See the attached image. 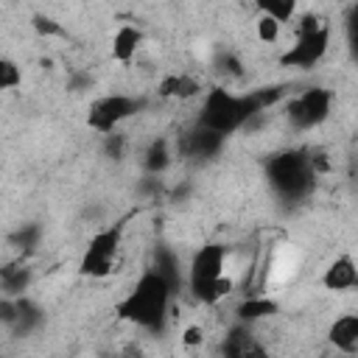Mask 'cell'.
<instances>
[{
  "instance_id": "obj_14",
  "label": "cell",
  "mask_w": 358,
  "mask_h": 358,
  "mask_svg": "<svg viewBox=\"0 0 358 358\" xmlns=\"http://www.w3.org/2000/svg\"><path fill=\"white\" fill-rule=\"evenodd\" d=\"M277 310H280V305H277L274 296H268V291H255V294H246L235 305V322L257 324L263 319H271Z\"/></svg>"
},
{
  "instance_id": "obj_15",
  "label": "cell",
  "mask_w": 358,
  "mask_h": 358,
  "mask_svg": "<svg viewBox=\"0 0 358 358\" xmlns=\"http://www.w3.org/2000/svg\"><path fill=\"white\" fill-rule=\"evenodd\" d=\"M173 159H176V151L168 137H154L140 154V165L151 176H165V171L173 165Z\"/></svg>"
},
{
  "instance_id": "obj_20",
  "label": "cell",
  "mask_w": 358,
  "mask_h": 358,
  "mask_svg": "<svg viewBox=\"0 0 358 358\" xmlns=\"http://www.w3.org/2000/svg\"><path fill=\"white\" fill-rule=\"evenodd\" d=\"M31 28L36 31V36H42V39H59V36H64L67 31H64V25L56 20V17H50V14H34L31 17Z\"/></svg>"
},
{
  "instance_id": "obj_17",
  "label": "cell",
  "mask_w": 358,
  "mask_h": 358,
  "mask_svg": "<svg viewBox=\"0 0 358 358\" xmlns=\"http://www.w3.org/2000/svg\"><path fill=\"white\" fill-rule=\"evenodd\" d=\"M257 14L274 17L277 22H294V17L299 14V0H255Z\"/></svg>"
},
{
  "instance_id": "obj_5",
  "label": "cell",
  "mask_w": 358,
  "mask_h": 358,
  "mask_svg": "<svg viewBox=\"0 0 358 358\" xmlns=\"http://www.w3.org/2000/svg\"><path fill=\"white\" fill-rule=\"evenodd\" d=\"M227 271H229V246L215 241L201 243L185 263V291L196 302L213 305V288L218 277H224Z\"/></svg>"
},
{
  "instance_id": "obj_21",
  "label": "cell",
  "mask_w": 358,
  "mask_h": 358,
  "mask_svg": "<svg viewBox=\"0 0 358 358\" xmlns=\"http://www.w3.org/2000/svg\"><path fill=\"white\" fill-rule=\"evenodd\" d=\"M17 319H20V299L0 294V327L11 330L17 324Z\"/></svg>"
},
{
  "instance_id": "obj_7",
  "label": "cell",
  "mask_w": 358,
  "mask_h": 358,
  "mask_svg": "<svg viewBox=\"0 0 358 358\" xmlns=\"http://www.w3.org/2000/svg\"><path fill=\"white\" fill-rule=\"evenodd\" d=\"M120 255H123V227L120 224L98 227L81 252L78 271L90 280H106L117 271Z\"/></svg>"
},
{
  "instance_id": "obj_6",
  "label": "cell",
  "mask_w": 358,
  "mask_h": 358,
  "mask_svg": "<svg viewBox=\"0 0 358 358\" xmlns=\"http://www.w3.org/2000/svg\"><path fill=\"white\" fill-rule=\"evenodd\" d=\"M280 115L291 131H313L324 126L333 115V92L322 84H310L296 95H288L280 103Z\"/></svg>"
},
{
  "instance_id": "obj_19",
  "label": "cell",
  "mask_w": 358,
  "mask_h": 358,
  "mask_svg": "<svg viewBox=\"0 0 358 358\" xmlns=\"http://www.w3.org/2000/svg\"><path fill=\"white\" fill-rule=\"evenodd\" d=\"M22 81H25V73H22L20 62L11 59V56H0V95L11 92V90H20Z\"/></svg>"
},
{
  "instance_id": "obj_1",
  "label": "cell",
  "mask_w": 358,
  "mask_h": 358,
  "mask_svg": "<svg viewBox=\"0 0 358 358\" xmlns=\"http://www.w3.org/2000/svg\"><path fill=\"white\" fill-rule=\"evenodd\" d=\"M173 294L176 291L171 288V282L159 271L148 268L134 280V285L123 294V299L115 305V310L123 322H129L145 333H162L171 319Z\"/></svg>"
},
{
  "instance_id": "obj_9",
  "label": "cell",
  "mask_w": 358,
  "mask_h": 358,
  "mask_svg": "<svg viewBox=\"0 0 358 358\" xmlns=\"http://www.w3.org/2000/svg\"><path fill=\"white\" fill-rule=\"evenodd\" d=\"M224 134H218V131H213V129H204V126H190L187 131H182L179 137H176V145H173V151H176V157H182V159H193V162H210V159H215L218 154H221V148H224Z\"/></svg>"
},
{
  "instance_id": "obj_11",
  "label": "cell",
  "mask_w": 358,
  "mask_h": 358,
  "mask_svg": "<svg viewBox=\"0 0 358 358\" xmlns=\"http://www.w3.org/2000/svg\"><path fill=\"white\" fill-rule=\"evenodd\" d=\"M145 42V34L134 22H120L109 36V56L117 64H131Z\"/></svg>"
},
{
  "instance_id": "obj_3",
  "label": "cell",
  "mask_w": 358,
  "mask_h": 358,
  "mask_svg": "<svg viewBox=\"0 0 358 358\" xmlns=\"http://www.w3.org/2000/svg\"><path fill=\"white\" fill-rule=\"evenodd\" d=\"M294 39L291 45L280 53V67L285 70H299V73H308L313 67H319L327 53H330V39H333V28L327 20H322L319 14L313 11H305V14H296L294 17Z\"/></svg>"
},
{
  "instance_id": "obj_10",
  "label": "cell",
  "mask_w": 358,
  "mask_h": 358,
  "mask_svg": "<svg viewBox=\"0 0 358 358\" xmlns=\"http://www.w3.org/2000/svg\"><path fill=\"white\" fill-rule=\"evenodd\" d=\"M319 282L330 294H350V291H355V285H358V266H355L352 255H347V252L344 255H336L324 266Z\"/></svg>"
},
{
  "instance_id": "obj_24",
  "label": "cell",
  "mask_w": 358,
  "mask_h": 358,
  "mask_svg": "<svg viewBox=\"0 0 358 358\" xmlns=\"http://www.w3.org/2000/svg\"><path fill=\"white\" fill-rule=\"evenodd\" d=\"M90 84H92V78H90V73H73V76H70V90H73V92H81V90H90Z\"/></svg>"
},
{
  "instance_id": "obj_2",
  "label": "cell",
  "mask_w": 358,
  "mask_h": 358,
  "mask_svg": "<svg viewBox=\"0 0 358 358\" xmlns=\"http://www.w3.org/2000/svg\"><path fill=\"white\" fill-rule=\"evenodd\" d=\"M255 115H260V109L252 98V90L232 92L227 84H215V87H207L201 92L196 123L229 137V134L241 131Z\"/></svg>"
},
{
  "instance_id": "obj_8",
  "label": "cell",
  "mask_w": 358,
  "mask_h": 358,
  "mask_svg": "<svg viewBox=\"0 0 358 358\" xmlns=\"http://www.w3.org/2000/svg\"><path fill=\"white\" fill-rule=\"evenodd\" d=\"M145 109V101L140 95L129 92H103L98 95L87 109V129L95 134H109L115 129H123L131 117H137Z\"/></svg>"
},
{
  "instance_id": "obj_12",
  "label": "cell",
  "mask_w": 358,
  "mask_h": 358,
  "mask_svg": "<svg viewBox=\"0 0 358 358\" xmlns=\"http://www.w3.org/2000/svg\"><path fill=\"white\" fill-rule=\"evenodd\" d=\"M204 81L196 78L193 73H165L157 84V95L165 98V101H199L201 92H204Z\"/></svg>"
},
{
  "instance_id": "obj_18",
  "label": "cell",
  "mask_w": 358,
  "mask_h": 358,
  "mask_svg": "<svg viewBox=\"0 0 358 358\" xmlns=\"http://www.w3.org/2000/svg\"><path fill=\"white\" fill-rule=\"evenodd\" d=\"M282 22H277L274 17H266V14H257L255 17V39L260 42V45H268V48H274V45H280L282 42Z\"/></svg>"
},
{
  "instance_id": "obj_22",
  "label": "cell",
  "mask_w": 358,
  "mask_h": 358,
  "mask_svg": "<svg viewBox=\"0 0 358 358\" xmlns=\"http://www.w3.org/2000/svg\"><path fill=\"white\" fill-rule=\"evenodd\" d=\"M39 235H42V229H39L36 224H22V227L17 229V235H14V246H17L20 252H31V249H36Z\"/></svg>"
},
{
  "instance_id": "obj_16",
  "label": "cell",
  "mask_w": 358,
  "mask_h": 358,
  "mask_svg": "<svg viewBox=\"0 0 358 358\" xmlns=\"http://www.w3.org/2000/svg\"><path fill=\"white\" fill-rule=\"evenodd\" d=\"M31 282H34V274H31V268L22 260H14V263L0 266V294H6V296H22V294H28Z\"/></svg>"
},
{
  "instance_id": "obj_23",
  "label": "cell",
  "mask_w": 358,
  "mask_h": 358,
  "mask_svg": "<svg viewBox=\"0 0 358 358\" xmlns=\"http://www.w3.org/2000/svg\"><path fill=\"white\" fill-rule=\"evenodd\" d=\"M204 338H207V333H204V327L196 324V322H193V324H185L182 333H179V341H182L185 350H196V347H201Z\"/></svg>"
},
{
  "instance_id": "obj_4",
  "label": "cell",
  "mask_w": 358,
  "mask_h": 358,
  "mask_svg": "<svg viewBox=\"0 0 358 358\" xmlns=\"http://www.w3.org/2000/svg\"><path fill=\"white\" fill-rule=\"evenodd\" d=\"M316 171L308 159V151H280L271 154L266 162V179L277 199L282 201H302L313 193Z\"/></svg>"
},
{
  "instance_id": "obj_13",
  "label": "cell",
  "mask_w": 358,
  "mask_h": 358,
  "mask_svg": "<svg viewBox=\"0 0 358 358\" xmlns=\"http://www.w3.org/2000/svg\"><path fill=\"white\" fill-rule=\"evenodd\" d=\"M327 344L341 355H358V313H338L327 327Z\"/></svg>"
}]
</instances>
